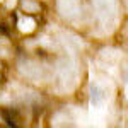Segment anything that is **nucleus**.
Returning a JSON list of instances; mask_svg holds the SVG:
<instances>
[{"instance_id":"nucleus-3","label":"nucleus","mask_w":128,"mask_h":128,"mask_svg":"<svg viewBox=\"0 0 128 128\" xmlns=\"http://www.w3.org/2000/svg\"><path fill=\"white\" fill-rule=\"evenodd\" d=\"M20 9L26 16H34L41 12V4L38 0H20Z\"/></svg>"},{"instance_id":"nucleus-4","label":"nucleus","mask_w":128,"mask_h":128,"mask_svg":"<svg viewBox=\"0 0 128 128\" xmlns=\"http://www.w3.org/2000/svg\"><path fill=\"white\" fill-rule=\"evenodd\" d=\"M104 98H106L104 89H101L99 86L92 84V86H90V102H92L94 106H99V104L104 101Z\"/></svg>"},{"instance_id":"nucleus-2","label":"nucleus","mask_w":128,"mask_h":128,"mask_svg":"<svg viewBox=\"0 0 128 128\" xmlns=\"http://www.w3.org/2000/svg\"><path fill=\"white\" fill-rule=\"evenodd\" d=\"M58 10L63 17L75 19L80 12V2L79 0H58Z\"/></svg>"},{"instance_id":"nucleus-1","label":"nucleus","mask_w":128,"mask_h":128,"mask_svg":"<svg viewBox=\"0 0 128 128\" xmlns=\"http://www.w3.org/2000/svg\"><path fill=\"white\" fill-rule=\"evenodd\" d=\"M98 17L104 24H111L116 17V0H92Z\"/></svg>"}]
</instances>
